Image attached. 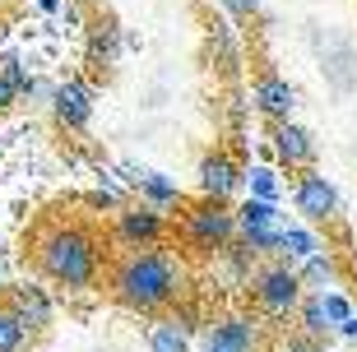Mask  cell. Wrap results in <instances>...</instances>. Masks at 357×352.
Segmentation results:
<instances>
[{
    "label": "cell",
    "instance_id": "obj_23",
    "mask_svg": "<svg viewBox=\"0 0 357 352\" xmlns=\"http://www.w3.org/2000/svg\"><path fill=\"white\" fill-rule=\"evenodd\" d=\"M218 5H223L232 19H255V14H260V0H218Z\"/></svg>",
    "mask_w": 357,
    "mask_h": 352
},
{
    "label": "cell",
    "instance_id": "obj_5",
    "mask_svg": "<svg viewBox=\"0 0 357 352\" xmlns=\"http://www.w3.org/2000/svg\"><path fill=\"white\" fill-rule=\"evenodd\" d=\"M292 204H297V213H302L311 227L339 218V190H334V181L320 176V171H311V167H302V176L292 185Z\"/></svg>",
    "mask_w": 357,
    "mask_h": 352
},
{
    "label": "cell",
    "instance_id": "obj_16",
    "mask_svg": "<svg viewBox=\"0 0 357 352\" xmlns=\"http://www.w3.org/2000/svg\"><path fill=\"white\" fill-rule=\"evenodd\" d=\"M320 250V236L316 227H302V222H288V227H278V250L283 260H306V255H316Z\"/></svg>",
    "mask_w": 357,
    "mask_h": 352
},
{
    "label": "cell",
    "instance_id": "obj_9",
    "mask_svg": "<svg viewBox=\"0 0 357 352\" xmlns=\"http://www.w3.org/2000/svg\"><path fill=\"white\" fill-rule=\"evenodd\" d=\"M199 195L204 199H218V204H227V199L241 190V167L232 162L227 153H209V158H199Z\"/></svg>",
    "mask_w": 357,
    "mask_h": 352
},
{
    "label": "cell",
    "instance_id": "obj_1",
    "mask_svg": "<svg viewBox=\"0 0 357 352\" xmlns=\"http://www.w3.org/2000/svg\"><path fill=\"white\" fill-rule=\"evenodd\" d=\"M107 287L121 306H130L139 315H158L167 306H176L185 292V278H181V264L162 250H126L112 274H107Z\"/></svg>",
    "mask_w": 357,
    "mask_h": 352
},
{
    "label": "cell",
    "instance_id": "obj_26",
    "mask_svg": "<svg viewBox=\"0 0 357 352\" xmlns=\"http://www.w3.org/2000/svg\"><path fill=\"white\" fill-rule=\"evenodd\" d=\"M339 329H344L348 339H357V311H353V315H348V320H344V325H339Z\"/></svg>",
    "mask_w": 357,
    "mask_h": 352
},
{
    "label": "cell",
    "instance_id": "obj_8",
    "mask_svg": "<svg viewBox=\"0 0 357 352\" xmlns=\"http://www.w3.org/2000/svg\"><path fill=\"white\" fill-rule=\"evenodd\" d=\"M52 112L66 130H84L93 121V89L84 79H66V84H52Z\"/></svg>",
    "mask_w": 357,
    "mask_h": 352
},
{
    "label": "cell",
    "instance_id": "obj_6",
    "mask_svg": "<svg viewBox=\"0 0 357 352\" xmlns=\"http://www.w3.org/2000/svg\"><path fill=\"white\" fill-rule=\"evenodd\" d=\"M162 236H167V218L158 209H149V204H130V209L116 213V241L130 250H149L158 246Z\"/></svg>",
    "mask_w": 357,
    "mask_h": 352
},
{
    "label": "cell",
    "instance_id": "obj_19",
    "mask_svg": "<svg viewBox=\"0 0 357 352\" xmlns=\"http://www.w3.org/2000/svg\"><path fill=\"white\" fill-rule=\"evenodd\" d=\"M149 352H190V334H181L172 320H158L149 329Z\"/></svg>",
    "mask_w": 357,
    "mask_h": 352
},
{
    "label": "cell",
    "instance_id": "obj_10",
    "mask_svg": "<svg viewBox=\"0 0 357 352\" xmlns=\"http://www.w3.org/2000/svg\"><path fill=\"white\" fill-rule=\"evenodd\" d=\"M274 158L283 167H311L316 162V139L297 121H274Z\"/></svg>",
    "mask_w": 357,
    "mask_h": 352
},
{
    "label": "cell",
    "instance_id": "obj_22",
    "mask_svg": "<svg viewBox=\"0 0 357 352\" xmlns=\"http://www.w3.org/2000/svg\"><path fill=\"white\" fill-rule=\"evenodd\" d=\"M213 52L227 70H237V38H232V24H213Z\"/></svg>",
    "mask_w": 357,
    "mask_h": 352
},
{
    "label": "cell",
    "instance_id": "obj_25",
    "mask_svg": "<svg viewBox=\"0 0 357 352\" xmlns=\"http://www.w3.org/2000/svg\"><path fill=\"white\" fill-rule=\"evenodd\" d=\"M283 352H325V339H306V334H302V339H292Z\"/></svg>",
    "mask_w": 357,
    "mask_h": 352
},
{
    "label": "cell",
    "instance_id": "obj_4",
    "mask_svg": "<svg viewBox=\"0 0 357 352\" xmlns=\"http://www.w3.org/2000/svg\"><path fill=\"white\" fill-rule=\"evenodd\" d=\"M185 241L195 250H218L227 246V241H237V222H232V209L227 204H218V199H204V204H195V209H185Z\"/></svg>",
    "mask_w": 357,
    "mask_h": 352
},
{
    "label": "cell",
    "instance_id": "obj_11",
    "mask_svg": "<svg viewBox=\"0 0 357 352\" xmlns=\"http://www.w3.org/2000/svg\"><path fill=\"white\" fill-rule=\"evenodd\" d=\"M251 102H255V112H265L269 121H288L292 107H297V89L278 75H260L255 89H251Z\"/></svg>",
    "mask_w": 357,
    "mask_h": 352
},
{
    "label": "cell",
    "instance_id": "obj_18",
    "mask_svg": "<svg viewBox=\"0 0 357 352\" xmlns=\"http://www.w3.org/2000/svg\"><path fill=\"white\" fill-rule=\"evenodd\" d=\"M89 56H93V66L102 70V66H116V56H121V33L112 24H98L93 28V38H89Z\"/></svg>",
    "mask_w": 357,
    "mask_h": 352
},
{
    "label": "cell",
    "instance_id": "obj_20",
    "mask_svg": "<svg viewBox=\"0 0 357 352\" xmlns=\"http://www.w3.org/2000/svg\"><path fill=\"white\" fill-rule=\"evenodd\" d=\"M316 301H320V315H325V325H330V329H339L348 315L357 311V306L344 297V292H316Z\"/></svg>",
    "mask_w": 357,
    "mask_h": 352
},
{
    "label": "cell",
    "instance_id": "obj_21",
    "mask_svg": "<svg viewBox=\"0 0 357 352\" xmlns=\"http://www.w3.org/2000/svg\"><path fill=\"white\" fill-rule=\"evenodd\" d=\"M24 343H28V329L0 306V352H24Z\"/></svg>",
    "mask_w": 357,
    "mask_h": 352
},
{
    "label": "cell",
    "instance_id": "obj_3",
    "mask_svg": "<svg viewBox=\"0 0 357 352\" xmlns=\"http://www.w3.org/2000/svg\"><path fill=\"white\" fill-rule=\"evenodd\" d=\"M246 283H251V297L265 315H292L297 301L306 297L302 278H297V269H292L288 260H274V264H265V269H255Z\"/></svg>",
    "mask_w": 357,
    "mask_h": 352
},
{
    "label": "cell",
    "instance_id": "obj_24",
    "mask_svg": "<svg viewBox=\"0 0 357 352\" xmlns=\"http://www.w3.org/2000/svg\"><path fill=\"white\" fill-rule=\"evenodd\" d=\"M19 98H24V89H19V84H14L10 75H0V112H10V107L19 102Z\"/></svg>",
    "mask_w": 357,
    "mask_h": 352
},
{
    "label": "cell",
    "instance_id": "obj_7",
    "mask_svg": "<svg viewBox=\"0 0 357 352\" xmlns=\"http://www.w3.org/2000/svg\"><path fill=\"white\" fill-rule=\"evenodd\" d=\"M5 311H10L28 334H42V329L52 325V297H47V287H38V283L5 287Z\"/></svg>",
    "mask_w": 357,
    "mask_h": 352
},
{
    "label": "cell",
    "instance_id": "obj_17",
    "mask_svg": "<svg viewBox=\"0 0 357 352\" xmlns=\"http://www.w3.org/2000/svg\"><path fill=\"white\" fill-rule=\"evenodd\" d=\"M241 185H246V195H251V199H265V204H278V195H283V176H278L274 167L241 171Z\"/></svg>",
    "mask_w": 357,
    "mask_h": 352
},
{
    "label": "cell",
    "instance_id": "obj_14",
    "mask_svg": "<svg viewBox=\"0 0 357 352\" xmlns=\"http://www.w3.org/2000/svg\"><path fill=\"white\" fill-rule=\"evenodd\" d=\"M339 260H334L330 250H316V255H306L302 264H297V278H302V287H311V292H334L339 287Z\"/></svg>",
    "mask_w": 357,
    "mask_h": 352
},
{
    "label": "cell",
    "instance_id": "obj_12",
    "mask_svg": "<svg viewBox=\"0 0 357 352\" xmlns=\"http://www.w3.org/2000/svg\"><path fill=\"white\" fill-rule=\"evenodd\" d=\"M204 343H218L227 352H255L260 329H255L251 315H218V320H209V339Z\"/></svg>",
    "mask_w": 357,
    "mask_h": 352
},
{
    "label": "cell",
    "instance_id": "obj_2",
    "mask_svg": "<svg viewBox=\"0 0 357 352\" xmlns=\"http://www.w3.org/2000/svg\"><path fill=\"white\" fill-rule=\"evenodd\" d=\"M38 269L52 283L70 287V292H84V287L98 283V269H102V250H98V236L79 222H52L38 232Z\"/></svg>",
    "mask_w": 357,
    "mask_h": 352
},
{
    "label": "cell",
    "instance_id": "obj_15",
    "mask_svg": "<svg viewBox=\"0 0 357 352\" xmlns=\"http://www.w3.org/2000/svg\"><path fill=\"white\" fill-rule=\"evenodd\" d=\"M135 190L144 195L139 204H149V209H158V213H167V209H176V204H181V190H176V181H167L162 171H144Z\"/></svg>",
    "mask_w": 357,
    "mask_h": 352
},
{
    "label": "cell",
    "instance_id": "obj_27",
    "mask_svg": "<svg viewBox=\"0 0 357 352\" xmlns=\"http://www.w3.org/2000/svg\"><path fill=\"white\" fill-rule=\"evenodd\" d=\"M204 352H227V348H218V343H204Z\"/></svg>",
    "mask_w": 357,
    "mask_h": 352
},
{
    "label": "cell",
    "instance_id": "obj_13",
    "mask_svg": "<svg viewBox=\"0 0 357 352\" xmlns=\"http://www.w3.org/2000/svg\"><path fill=\"white\" fill-rule=\"evenodd\" d=\"M232 222H237V236H251V232H274L283 227V213L278 204H265V199H241L237 209H232Z\"/></svg>",
    "mask_w": 357,
    "mask_h": 352
}]
</instances>
